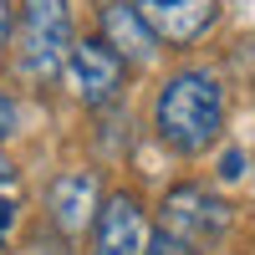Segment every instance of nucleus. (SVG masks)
Instances as JSON below:
<instances>
[{
	"label": "nucleus",
	"mask_w": 255,
	"mask_h": 255,
	"mask_svg": "<svg viewBox=\"0 0 255 255\" xmlns=\"http://www.w3.org/2000/svg\"><path fill=\"white\" fill-rule=\"evenodd\" d=\"M153 123H158V138L174 148V153H184V158L204 153V148L220 138V128H225L220 82L209 72H174L163 82V92H158Z\"/></svg>",
	"instance_id": "1"
},
{
	"label": "nucleus",
	"mask_w": 255,
	"mask_h": 255,
	"mask_svg": "<svg viewBox=\"0 0 255 255\" xmlns=\"http://www.w3.org/2000/svg\"><path fill=\"white\" fill-rule=\"evenodd\" d=\"M72 56V10L67 0H26L20 10V67L36 82H51Z\"/></svg>",
	"instance_id": "2"
},
{
	"label": "nucleus",
	"mask_w": 255,
	"mask_h": 255,
	"mask_svg": "<svg viewBox=\"0 0 255 255\" xmlns=\"http://www.w3.org/2000/svg\"><path fill=\"white\" fill-rule=\"evenodd\" d=\"M158 220H163V235H168V240H179L184 250H204V245H215V240L225 235L230 209H225V199L209 194V189L179 184V189H168V194H163Z\"/></svg>",
	"instance_id": "3"
},
{
	"label": "nucleus",
	"mask_w": 255,
	"mask_h": 255,
	"mask_svg": "<svg viewBox=\"0 0 255 255\" xmlns=\"http://www.w3.org/2000/svg\"><path fill=\"white\" fill-rule=\"evenodd\" d=\"M67 77L82 102L92 108H108V102L123 92V77H128V61L108 46V41H72V56H67Z\"/></svg>",
	"instance_id": "4"
},
{
	"label": "nucleus",
	"mask_w": 255,
	"mask_h": 255,
	"mask_svg": "<svg viewBox=\"0 0 255 255\" xmlns=\"http://www.w3.org/2000/svg\"><path fill=\"white\" fill-rule=\"evenodd\" d=\"M148 215L133 194H108L92 220V255H143L148 250Z\"/></svg>",
	"instance_id": "5"
},
{
	"label": "nucleus",
	"mask_w": 255,
	"mask_h": 255,
	"mask_svg": "<svg viewBox=\"0 0 255 255\" xmlns=\"http://www.w3.org/2000/svg\"><path fill=\"white\" fill-rule=\"evenodd\" d=\"M143 20L148 31L174 41V46H184V41H199L209 26H215L220 15V0H128Z\"/></svg>",
	"instance_id": "6"
},
{
	"label": "nucleus",
	"mask_w": 255,
	"mask_h": 255,
	"mask_svg": "<svg viewBox=\"0 0 255 255\" xmlns=\"http://www.w3.org/2000/svg\"><path fill=\"white\" fill-rule=\"evenodd\" d=\"M46 204H51V220L67 230V235H77V230H87L97 215V179L92 174H61L56 184H51V194H46Z\"/></svg>",
	"instance_id": "7"
},
{
	"label": "nucleus",
	"mask_w": 255,
	"mask_h": 255,
	"mask_svg": "<svg viewBox=\"0 0 255 255\" xmlns=\"http://www.w3.org/2000/svg\"><path fill=\"white\" fill-rule=\"evenodd\" d=\"M102 41L123 56V61H148L153 56V31H148V20L118 0V5H102Z\"/></svg>",
	"instance_id": "8"
},
{
	"label": "nucleus",
	"mask_w": 255,
	"mask_h": 255,
	"mask_svg": "<svg viewBox=\"0 0 255 255\" xmlns=\"http://www.w3.org/2000/svg\"><path fill=\"white\" fill-rule=\"evenodd\" d=\"M143 255H189L179 240H168V235H153V240H148V250Z\"/></svg>",
	"instance_id": "9"
},
{
	"label": "nucleus",
	"mask_w": 255,
	"mask_h": 255,
	"mask_svg": "<svg viewBox=\"0 0 255 255\" xmlns=\"http://www.w3.org/2000/svg\"><path fill=\"white\" fill-rule=\"evenodd\" d=\"M10 133H15V102L0 92V138H10Z\"/></svg>",
	"instance_id": "10"
},
{
	"label": "nucleus",
	"mask_w": 255,
	"mask_h": 255,
	"mask_svg": "<svg viewBox=\"0 0 255 255\" xmlns=\"http://www.w3.org/2000/svg\"><path fill=\"white\" fill-rule=\"evenodd\" d=\"M10 26H15V10H10V0H0V51L10 41Z\"/></svg>",
	"instance_id": "11"
},
{
	"label": "nucleus",
	"mask_w": 255,
	"mask_h": 255,
	"mask_svg": "<svg viewBox=\"0 0 255 255\" xmlns=\"http://www.w3.org/2000/svg\"><path fill=\"white\" fill-rule=\"evenodd\" d=\"M245 174V158L240 153H225V179H240Z\"/></svg>",
	"instance_id": "12"
},
{
	"label": "nucleus",
	"mask_w": 255,
	"mask_h": 255,
	"mask_svg": "<svg viewBox=\"0 0 255 255\" xmlns=\"http://www.w3.org/2000/svg\"><path fill=\"white\" fill-rule=\"evenodd\" d=\"M10 220H15V209H10L5 199H0V240H5V230H10Z\"/></svg>",
	"instance_id": "13"
}]
</instances>
